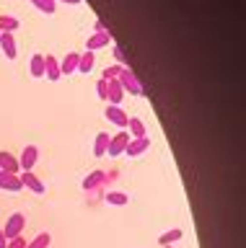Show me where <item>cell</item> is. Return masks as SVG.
<instances>
[{"label":"cell","mask_w":246,"mask_h":248,"mask_svg":"<svg viewBox=\"0 0 246 248\" xmlns=\"http://www.w3.org/2000/svg\"><path fill=\"white\" fill-rule=\"evenodd\" d=\"M119 85H122V91L130 93V96H143L145 88H143V83L137 80V75L132 73V67H122V73H119Z\"/></svg>","instance_id":"6da1fadb"},{"label":"cell","mask_w":246,"mask_h":248,"mask_svg":"<svg viewBox=\"0 0 246 248\" xmlns=\"http://www.w3.org/2000/svg\"><path fill=\"white\" fill-rule=\"evenodd\" d=\"M130 140H132V137L127 135V129H119L117 135H112V137H109V147H106V155H109V158H119V155H125Z\"/></svg>","instance_id":"7a4b0ae2"},{"label":"cell","mask_w":246,"mask_h":248,"mask_svg":"<svg viewBox=\"0 0 246 248\" xmlns=\"http://www.w3.org/2000/svg\"><path fill=\"white\" fill-rule=\"evenodd\" d=\"M0 230H3L5 240H13V238H18L21 232L26 230V217L21 215V212L11 215V217H8V222H5V228H0Z\"/></svg>","instance_id":"3957f363"},{"label":"cell","mask_w":246,"mask_h":248,"mask_svg":"<svg viewBox=\"0 0 246 248\" xmlns=\"http://www.w3.org/2000/svg\"><path fill=\"white\" fill-rule=\"evenodd\" d=\"M36 160H39V147H36V145H26L24 153H21V158H18V168L21 170H32L36 166Z\"/></svg>","instance_id":"277c9868"},{"label":"cell","mask_w":246,"mask_h":248,"mask_svg":"<svg viewBox=\"0 0 246 248\" xmlns=\"http://www.w3.org/2000/svg\"><path fill=\"white\" fill-rule=\"evenodd\" d=\"M21 184H24V189H29V191H34V194H44L47 189H44V184H42V178L36 176V173H32V170H21Z\"/></svg>","instance_id":"5b68a950"},{"label":"cell","mask_w":246,"mask_h":248,"mask_svg":"<svg viewBox=\"0 0 246 248\" xmlns=\"http://www.w3.org/2000/svg\"><path fill=\"white\" fill-rule=\"evenodd\" d=\"M114 42L112 39V31H104V34H91L86 39V52H96V49H104Z\"/></svg>","instance_id":"8992f818"},{"label":"cell","mask_w":246,"mask_h":248,"mask_svg":"<svg viewBox=\"0 0 246 248\" xmlns=\"http://www.w3.org/2000/svg\"><path fill=\"white\" fill-rule=\"evenodd\" d=\"M0 189H3V191H11V194L21 191V189H24L21 176H18V173H5V170H0Z\"/></svg>","instance_id":"52a82bcc"},{"label":"cell","mask_w":246,"mask_h":248,"mask_svg":"<svg viewBox=\"0 0 246 248\" xmlns=\"http://www.w3.org/2000/svg\"><path fill=\"white\" fill-rule=\"evenodd\" d=\"M148 147H150V137H135V140L127 142L125 155H130V158H140L143 153H148Z\"/></svg>","instance_id":"ba28073f"},{"label":"cell","mask_w":246,"mask_h":248,"mask_svg":"<svg viewBox=\"0 0 246 248\" xmlns=\"http://www.w3.org/2000/svg\"><path fill=\"white\" fill-rule=\"evenodd\" d=\"M122 98H125V91H122V85H119L117 78H114V80H106V104L119 106Z\"/></svg>","instance_id":"9c48e42d"},{"label":"cell","mask_w":246,"mask_h":248,"mask_svg":"<svg viewBox=\"0 0 246 248\" xmlns=\"http://www.w3.org/2000/svg\"><path fill=\"white\" fill-rule=\"evenodd\" d=\"M44 78L52 83H57L60 78H63V73H60V60L55 54H47V57H44Z\"/></svg>","instance_id":"30bf717a"},{"label":"cell","mask_w":246,"mask_h":248,"mask_svg":"<svg viewBox=\"0 0 246 248\" xmlns=\"http://www.w3.org/2000/svg\"><path fill=\"white\" fill-rule=\"evenodd\" d=\"M104 116L109 119V124H114V127L127 129V114L122 111L119 106H106V108H104Z\"/></svg>","instance_id":"8fae6325"},{"label":"cell","mask_w":246,"mask_h":248,"mask_svg":"<svg viewBox=\"0 0 246 248\" xmlns=\"http://www.w3.org/2000/svg\"><path fill=\"white\" fill-rule=\"evenodd\" d=\"M78 57H81L78 52H67L65 57L60 60V73H63V75H73V73H78Z\"/></svg>","instance_id":"7c38bea8"},{"label":"cell","mask_w":246,"mask_h":248,"mask_svg":"<svg viewBox=\"0 0 246 248\" xmlns=\"http://www.w3.org/2000/svg\"><path fill=\"white\" fill-rule=\"evenodd\" d=\"M127 127H130V132L127 135L130 137H148V127H145V122L140 119V116H127Z\"/></svg>","instance_id":"4fadbf2b"},{"label":"cell","mask_w":246,"mask_h":248,"mask_svg":"<svg viewBox=\"0 0 246 248\" xmlns=\"http://www.w3.org/2000/svg\"><path fill=\"white\" fill-rule=\"evenodd\" d=\"M0 170H5V173H21L18 168V158L5 150H0Z\"/></svg>","instance_id":"5bb4252c"},{"label":"cell","mask_w":246,"mask_h":248,"mask_svg":"<svg viewBox=\"0 0 246 248\" xmlns=\"http://www.w3.org/2000/svg\"><path fill=\"white\" fill-rule=\"evenodd\" d=\"M0 49H3V54H5L8 60H16V57H18L16 39H13V34H0Z\"/></svg>","instance_id":"9a60e30c"},{"label":"cell","mask_w":246,"mask_h":248,"mask_svg":"<svg viewBox=\"0 0 246 248\" xmlns=\"http://www.w3.org/2000/svg\"><path fill=\"white\" fill-rule=\"evenodd\" d=\"M106 176L104 170H94L91 176H86L83 178V184H81V189H86V191H91V189H96V186H101V184H106Z\"/></svg>","instance_id":"2e32d148"},{"label":"cell","mask_w":246,"mask_h":248,"mask_svg":"<svg viewBox=\"0 0 246 248\" xmlns=\"http://www.w3.org/2000/svg\"><path fill=\"white\" fill-rule=\"evenodd\" d=\"M106 147H109V132H98L94 140V158H104Z\"/></svg>","instance_id":"e0dca14e"},{"label":"cell","mask_w":246,"mask_h":248,"mask_svg":"<svg viewBox=\"0 0 246 248\" xmlns=\"http://www.w3.org/2000/svg\"><path fill=\"white\" fill-rule=\"evenodd\" d=\"M29 73L32 78H44V54H32V62H29Z\"/></svg>","instance_id":"ac0fdd59"},{"label":"cell","mask_w":246,"mask_h":248,"mask_svg":"<svg viewBox=\"0 0 246 248\" xmlns=\"http://www.w3.org/2000/svg\"><path fill=\"white\" fill-rule=\"evenodd\" d=\"M21 26V21L16 18V16H0V34H13Z\"/></svg>","instance_id":"d6986e66"},{"label":"cell","mask_w":246,"mask_h":248,"mask_svg":"<svg viewBox=\"0 0 246 248\" xmlns=\"http://www.w3.org/2000/svg\"><path fill=\"white\" fill-rule=\"evenodd\" d=\"M94 65H96V54L94 52H86V54H81L78 57V73H91L94 70Z\"/></svg>","instance_id":"ffe728a7"},{"label":"cell","mask_w":246,"mask_h":248,"mask_svg":"<svg viewBox=\"0 0 246 248\" xmlns=\"http://www.w3.org/2000/svg\"><path fill=\"white\" fill-rule=\"evenodd\" d=\"M181 235H184L181 228H171V230H166L164 235L158 238V243H161V246H171V243H176V240H179Z\"/></svg>","instance_id":"44dd1931"},{"label":"cell","mask_w":246,"mask_h":248,"mask_svg":"<svg viewBox=\"0 0 246 248\" xmlns=\"http://www.w3.org/2000/svg\"><path fill=\"white\" fill-rule=\"evenodd\" d=\"M29 3H34L36 11H42V13H47V16H52V13L57 11V0H29Z\"/></svg>","instance_id":"7402d4cb"},{"label":"cell","mask_w":246,"mask_h":248,"mask_svg":"<svg viewBox=\"0 0 246 248\" xmlns=\"http://www.w3.org/2000/svg\"><path fill=\"white\" fill-rule=\"evenodd\" d=\"M106 202L114 204V207H125L127 202H130V197H127L125 191H106Z\"/></svg>","instance_id":"603a6c76"},{"label":"cell","mask_w":246,"mask_h":248,"mask_svg":"<svg viewBox=\"0 0 246 248\" xmlns=\"http://www.w3.org/2000/svg\"><path fill=\"white\" fill-rule=\"evenodd\" d=\"M49 243H52V235H49V232H39L34 240H29L26 248H49Z\"/></svg>","instance_id":"cb8c5ba5"},{"label":"cell","mask_w":246,"mask_h":248,"mask_svg":"<svg viewBox=\"0 0 246 248\" xmlns=\"http://www.w3.org/2000/svg\"><path fill=\"white\" fill-rule=\"evenodd\" d=\"M119 73H122V65H109L104 70V80H114V78H119Z\"/></svg>","instance_id":"d4e9b609"},{"label":"cell","mask_w":246,"mask_h":248,"mask_svg":"<svg viewBox=\"0 0 246 248\" xmlns=\"http://www.w3.org/2000/svg\"><path fill=\"white\" fill-rule=\"evenodd\" d=\"M112 52H114V60H117L122 67H130V62H127V57H125V52H122V46H114Z\"/></svg>","instance_id":"484cf974"},{"label":"cell","mask_w":246,"mask_h":248,"mask_svg":"<svg viewBox=\"0 0 246 248\" xmlns=\"http://www.w3.org/2000/svg\"><path fill=\"white\" fill-rule=\"evenodd\" d=\"M96 96L101 98V101H106V80H104V78L96 83Z\"/></svg>","instance_id":"4316f807"},{"label":"cell","mask_w":246,"mask_h":248,"mask_svg":"<svg viewBox=\"0 0 246 248\" xmlns=\"http://www.w3.org/2000/svg\"><path fill=\"white\" fill-rule=\"evenodd\" d=\"M5 248H26V240H24V235H18V238L8 240V246H5Z\"/></svg>","instance_id":"83f0119b"},{"label":"cell","mask_w":246,"mask_h":248,"mask_svg":"<svg viewBox=\"0 0 246 248\" xmlns=\"http://www.w3.org/2000/svg\"><path fill=\"white\" fill-rule=\"evenodd\" d=\"M94 29H96L94 34H104V31H109V29H106V23H104L101 18H96V21H94Z\"/></svg>","instance_id":"f1b7e54d"},{"label":"cell","mask_w":246,"mask_h":248,"mask_svg":"<svg viewBox=\"0 0 246 248\" xmlns=\"http://www.w3.org/2000/svg\"><path fill=\"white\" fill-rule=\"evenodd\" d=\"M60 3H67V5H81L83 0H60Z\"/></svg>","instance_id":"f546056e"},{"label":"cell","mask_w":246,"mask_h":248,"mask_svg":"<svg viewBox=\"0 0 246 248\" xmlns=\"http://www.w3.org/2000/svg\"><path fill=\"white\" fill-rule=\"evenodd\" d=\"M8 246V240H5V235H3V230H0V248H5Z\"/></svg>","instance_id":"4dcf8cb0"},{"label":"cell","mask_w":246,"mask_h":248,"mask_svg":"<svg viewBox=\"0 0 246 248\" xmlns=\"http://www.w3.org/2000/svg\"><path fill=\"white\" fill-rule=\"evenodd\" d=\"M164 248H171V246H164Z\"/></svg>","instance_id":"1f68e13d"}]
</instances>
